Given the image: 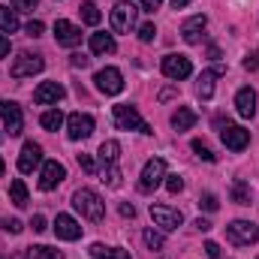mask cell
I'll return each mask as SVG.
<instances>
[{
	"label": "cell",
	"instance_id": "cell-14",
	"mask_svg": "<svg viewBox=\"0 0 259 259\" xmlns=\"http://www.w3.org/2000/svg\"><path fill=\"white\" fill-rule=\"evenodd\" d=\"M64 178H66V169L58 163V160H49V163L42 166V175H39V190L49 193V190H55Z\"/></svg>",
	"mask_w": 259,
	"mask_h": 259
},
{
	"label": "cell",
	"instance_id": "cell-7",
	"mask_svg": "<svg viewBox=\"0 0 259 259\" xmlns=\"http://www.w3.org/2000/svg\"><path fill=\"white\" fill-rule=\"evenodd\" d=\"M94 81H97V91H103L106 97H115V94L124 91V75H121V69H115V66L100 69V72L94 75Z\"/></svg>",
	"mask_w": 259,
	"mask_h": 259
},
{
	"label": "cell",
	"instance_id": "cell-33",
	"mask_svg": "<svg viewBox=\"0 0 259 259\" xmlns=\"http://www.w3.org/2000/svg\"><path fill=\"white\" fill-rule=\"evenodd\" d=\"M145 244H148L151 250H160V247L166 244V238H163L160 232H154V229H148V232H145Z\"/></svg>",
	"mask_w": 259,
	"mask_h": 259
},
{
	"label": "cell",
	"instance_id": "cell-50",
	"mask_svg": "<svg viewBox=\"0 0 259 259\" xmlns=\"http://www.w3.org/2000/svg\"><path fill=\"white\" fill-rule=\"evenodd\" d=\"M3 259H27V250L24 253H9V256H3Z\"/></svg>",
	"mask_w": 259,
	"mask_h": 259
},
{
	"label": "cell",
	"instance_id": "cell-8",
	"mask_svg": "<svg viewBox=\"0 0 259 259\" xmlns=\"http://www.w3.org/2000/svg\"><path fill=\"white\" fill-rule=\"evenodd\" d=\"M193 72V64L187 55H166L163 58V75L172 78V81H181V78H190Z\"/></svg>",
	"mask_w": 259,
	"mask_h": 259
},
{
	"label": "cell",
	"instance_id": "cell-42",
	"mask_svg": "<svg viewBox=\"0 0 259 259\" xmlns=\"http://www.w3.org/2000/svg\"><path fill=\"white\" fill-rule=\"evenodd\" d=\"M27 36H42V21H30L27 24Z\"/></svg>",
	"mask_w": 259,
	"mask_h": 259
},
{
	"label": "cell",
	"instance_id": "cell-24",
	"mask_svg": "<svg viewBox=\"0 0 259 259\" xmlns=\"http://www.w3.org/2000/svg\"><path fill=\"white\" fill-rule=\"evenodd\" d=\"M91 259H130L127 250H118V247H106V244H91Z\"/></svg>",
	"mask_w": 259,
	"mask_h": 259
},
{
	"label": "cell",
	"instance_id": "cell-40",
	"mask_svg": "<svg viewBox=\"0 0 259 259\" xmlns=\"http://www.w3.org/2000/svg\"><path fill=\"white\" fill-rule=\"evenodd\" d=\"M3 229H6V232H12V235H18L24 226H21V220H3Z\"/></svg>",
	"mask_w": 259,
	"mask_h": 259
},
{
	"label": "cell",
	"instance_id": "cell-21",
	"mask_svg": "<svg viewBox=\"0 0 259 259\" xmlns=\"http://www.w3.org/2000/svg\"><path fill=\"white\" fill-rule=\"evenodd\" d=\"M118 157H121V145H118L115 139H109V142L100 145V163H103V169L118 166Z\"/></svg>",
	"mask_w": 259,
	"mask_h": 259
},
{
	"label": "cell",
	"instance_id": "cell-10",
	"mask_svg": "<svg viewBox=\"0 0 259 259\" xmlns=\"http://www.w3.org/2000/svg\"><path fill=\"white\" fill-rule=\"evenodd\" d=\"M220 139H223V145L229 151H244L250 145V133L244 127H238V124H226V127L220 130Z\"/></svg>",
	"mask_w": 259,
	"mask_h": 259
},
{
	"label": "cell",
	"instance_id": "cell-26",
	"mask_svg": "<svg viewBox=\"0 0 259 259\" xmlns=\"http://www.w3.org/2000/svg\"><path fill=\"white\" fill-rule=\"evenodd\" d=\"M0 30L3 33H15L18 30V12L9 6H0Z\"/></svg>",
	"mask_w": 259,
	"mask_h": 259
},
{
	"label": "cell",
	"instance_id": "cell-5",
	"mask_svg": "<svg viewBox=\"0 0 259 259\" xmlns=\"http://www.w3.org/2000/svg\"><path fill=\"white\" fill-rule=\"evenodd\" d=\"M136 6L130 3V0H118L115 3V9H112V30L115 33H130L133 27H136Z\"/></svg>",
	"mask_w": 259,
	"mask_h": 259
},
{
	"label": "cell",
	"instance_id": "cell-28",
	"mask_svg": "<svg viewBox=\"0 0 259 259\" xmlns=\"http://www.w3.org/2000/svg\"><path fill=\"white\" fill-rule=\"evenodd\" d=\"M78 12H81V21H84V24H91V27H94V24H100V18H103V15H100V6H97V3H91V0H84Z\"/></svg>",
	"mask_w": 259,
	"mask_h": 259
},
{
	"label": "cell",
	"instance_id": "cell-51",
	"mask_svg": "<svg viewBox=\"0 0 259 259\" xmlns=\"http://www.w3.org/2000/svg\"><path fill=\"white\" fill-rule=\"evenodd\" d=\"M0 178H3V157H0Z\"/></svg>",
	"mask_w": 259,
	"mask_h": 259
},
{
	"label": "cell",
	"instance_id": "cell-25",
	"mask_svg": "<svg viewBox=\"0 0 259 259\" xmlns=\"http://www.w3.org/2000/svg\"><path fill=\"white\" fill-rule=\"evenodd\" d=\"M9 199H12L15 208H27V187H24L21 178H15V181L9 184Z\"/></svg>",
	"mask_w": 259,
	"mask_h": 259
},
{
	"label": "cell",
	"instance_id": "cell-2",
	"mask_svg": "<svg viewBox=\"0 0 259 259\" xmlns=\"http://www.w3.org/2000/svg\"><path fill=\"white\" fill-rule=\"evenodd\" d=\"M112 115H115V124L118 130H136V133H154V130L145 124V118L136 112V106H130V103H118L115 109H112Z\"/></svg>",
	"mask_w": 259,
	"mask_h": 259
},
{
	"label": "cell",
	"instance_id": "cell-13",
	"mask_svg": "<svg viewBox=\"0 0 259 259\" xmlns=\"http://www.w3.org/2000/svg\"><path fill=\"white\" fill-rule=\"evenodd\" d=\"M151 220H154L157 226H163V229H178V226L184 223L181 211L166 208V205H151Z\"/></svg>",
	"mask_w": 259,
	"mask_h": 259
},
{
	"label": "cell",
	"instance_id": "cell-20",
	"mask_svg": "<svg viewBox=\"0 0 259 259\" xmlns=\"http://www.w3.org/2000/svg\"><path fill=\"white\" fill-rule=\"evenodd\" d=\"M115 49H118V42H115L112 33H94L91 36V52L94 55H112Z\"/></svg>",
	"mask_w": 259,
	"mask_h": 259
},
{
	"label": "cell",
	"instance_id": "cell-37",
	"mask_svg": "<svg viewBox=\"0 0 259 259\" xmlns=\"http://www.w3.org/2000/svg\"><path fill=\"white\" fill-rule=\"evenodd\" d=\"M78 166H81L88 175H94V172H97V163H94V157H91V154H78Z\"/></svg>",
	"mask_w": 259,
	"mask_h": 259
},
{
	"label": "cell",
	"instance_id": "cell-45",
	"mask_svg": "<svg viewBox=\"0 0 259 259\" xmlns=\"http://www.w3.org/2000/svg\"><path fill=\"white\" fill-rule=\"evenodd\" d=\"M121 217H130V220H133V217H136V208L124 202V205H121Z\"/></svg>",
	"mask_w": 259,
	"mask_h": 259
},
{
	"label": "cell",
	"instance_id": "cell-35",
	"mask_svg": "<svg viewBox=\"0 0 259 259\" xmlns=\"http://www.w3.org/2000/svg\"><path fill=\"white\" fill-rule=\"evenodd\" d=\"M166 190H169L172 196L181 193V190H184V181H181L178 175H166Z\"/></svg>",
	"mask_w": 259,
	"mask_h": 259
},
{
	"label": "cell",
	"instance_id": "cell-29",
	"mask_svg": "<svg viewBox=\"0 0 259 259\" xmlns=\"http://www.w3.org/2000/svg\"><path fill=\"white\" fill-rule=\"evenodd\" d=\"M39 124H42V130H49V133L61 130V124H64V115H61V109H49V112L39 118Z\"/></svg>",
	"mask_w": 259,
	"mask_h": 259
},
{
	"label": "cell",
	"instance_id": "cell-36",
	"mask_svg": "<svg viewBox=\"0 0 259 259\" xmlns=\"http://www.w3.org/2000/svg\"><path fill=\"white\" fill-rule=\"evenodd\" d=\"M154 36H157V27L154 24H142L139 27V39L142 42H154Z\"/></svg>",
	"mask_w": 259,
	"mask_h": 259
},
{
	"label": "cell",
	"instance_id": "cell-43",
	"mask_svg": "<svg viewBox=\"0 0 259 259\" xmlns=\"http://www.w3.org/2000/svg\"><path fill=\"white\" fill-rule=\"evenodd\" d=\"M205 253H208L211 259H220V247H217L214 241H208V244H205Z\"/></svg>",
	"mask_w": 259,
	"mask_h": 259
},
{
	"label": "cell",
	"instance_id": "cell-39",
	"mask_svg": "<svg viewBox=\"0 0 259 259\" xmlns=\"http://www.w3.org/2000/svg\"><path fill=\"white\" fill-rule=\"evenodd\" d=\"M30 226H33V232H46V229H49V223H46V217H42V214H33Z\"/></svg>",
	"mask_w": 259,
	"mask_h": 259
},
{
	"label": "cell",
	"instance_id": "cell-41",
	"mask_svg": "<svg viewBox=\"0 0 259 259\" xmlns=\"http://www.w3.org/2000/svg\"><path fill=\"white\" fill-rule=\"evenodd\" d=\"M15 9H24V12H33L36 9V0H12Z\"/></svg>",
	"mask_w": 259,
	"mask_h": 259
},
{
	"label": "cell",
	"instance_id": "cell-17",
	"mask_svg": "<svg viewBox=\"0 0 259 259\" xmlns=\"http://www.w3.org/2000/svg\"><path fill=\"white\" fill-rule=\"evenodd\" d=\"M55 235L64 238V241H75V238H81V226H78L75 217H69V214H58V220H55Z\"/></svg>",
	"mask_w": 259,
	"mask_h": 259
},
{
	"label": "cell",
	"instance_id": "cell-9",
	"mask_svg": "<svg viewBox=\"0 0 259 259\" xmlns=\"http://www.w3.org/2000/svg\"><path fill=\"white\" fill-rule=\"evenodd\" d=\"M0 121L3 127L9 130V136H18L24 127V115H21V106L12 103V100H0Z\"/></svg>",
	"mask_w": 259,
	"mask_h": 259
},
{
	"label": "cell",
	"instance_id": "cell-31",
	"mask_svg": "<svg viewBox=\"0 0 259 259\" xmlns=\"http://www.w3.org/2000/svg\"><path fill=\"white\" fill-rule=\"evenodd\" d=\"M103 181H106L109 187H121V169H118V166L103 169Z\"/></svg>",
	"mask_w": 259,
	"mask_h": 259
},
{
	"label": "cell",
	"instance_id": "cell-23",
	"mask_svg": "<svg viewBox=\"0 0 259 259\" xmlns=\"http://www.w3.org/2000/svg\"><path fill=\"white\" fill-rule=\"evenodd\" d=\"M220 72H223V69L214 66V69H205V72L199 75V97H202V100H211V94H214V78H217Z\"/></svg>",
	"mask_w": 259,
	"mask_h": 259
},
{
	"label": "cell",
	"instance_id": "cell-38",
	"mask_svg": "<svg viewBox=\"0 0 259 259\" xmlns=\"http://www.w3.org/2000/svg\"><path fill=\"white\" fill-rule=\"evenodd\" d=\"M244 69H250V72H256V69H259V49L253 52V55H247V58H244Z\"/></svg>",
	"mask_w": 259,
	"mask_h": 259
},
{
	"label": "cell",
	"instance_id": "cell-1",
	"mask_svg": "<svg viewBox=\"0 0 259 259\" xmlns=\"http://www.w3.org/2000/svg\"><path fill=\"white\" fill-rule=\"evenodd\" d=\"M72 205H75V211H78L81 217H88V220H94V223H100L103 214H106V205H103L100 193L91 190V187L75 190V193H72Z\"/></svg>",
	"mask_w": 259,
	"mask_h": 259
},
{
	"label": "cell",
	"instance_id": "cell-44",
	"mask_svg": "<svg viewBox=\"0 0 259 259\" xmlns=\"http://www.w3.org/2000/svg\"><path fill=\"white\" fill-rule=\"evenodd\" d=\"M6 55H9V36L0 33V58H6Z\"/></svg>",
	"mask_w": 259,
	"mask_h": 259
},
{
	"label": "cell",
	"instance_id": "cell-34",
	"mask_svg": "<svg viewBox=\"0 0 259 259\" xmlns=\"http://www.w3.org/2000/svg\"><path fill=\"white\" fill-rule=\"evenodd\" d=\"M199 208H202V211H217L220 202H217V196L214 193H202L199 196Z\"/></svg>",
	"mask_w": 259,
	"mask_h": 259
},
{
	"label": "cell",
	"instance_id": "cell-47",
	"mask_svg": "<svg viewBox=\"0 0 259 259\" xmlns=\"http://www.w3.org/2000/svg\"><path fill=\"white\" fill-rule=\"evenodd\" d=\"M139 3H142L145 9H151V12H154V9H160V3H163V0H139Z\"/></svg>",
	"mask_w": 259,
	"mask_h": 259
},
{
	"label": "cell",
	"instance_id": "cell-22",
	"mask_svg": "<svg viewBox=\"0 0 259 259\" xmlns=\"http://www.w3.org/2000/svg\"><path fill=\"white\" fill-rule=\"evenodd\" d=\"M196 124V112L190 106H178V112L172 115V127L178 130V133H184V130H190Z\"/></svg>",
	"mask_w": 259,
	"mask_h": 259
},
{
	"label": "cell",
	"instance_id": "cell-4",
	"mask_svg": "<svg viewBox=\"0 0 259 259\" xmlns=\"http://www.w3.org/2000/svg\"><path fill=\"white\" fill-rule=\"evenodd\" d=\"M226 235H229L232 244L250 247V244H256L259 241V226L256 223H250V220H232V223L226 226Z\"/></svg>",
	"mask_w": 259,
	"mask_h": 259
},
{
	"label": "cell",
	"instance_id": "cell-11",
	"mask_svg": "<svg viewBox=\"0 0 259 259\" xmlns=\"http://www.w3.org/2000/svg\"><path fill=\"white\" fill-rule=\"evenodd\" d=\"M64 97H66V88H64V84H58V81H42V84L33 91V103H39V106L61 103Z\"/></svg>",
	"mask_w": 259,
	"mask_h": 259
},
{
	"label": "cell",
	"instance_id": "cell-19",
	"mask_svg": "<svg viewBox=\"0 0 259 259\" xmlns=\"http://www.w3.org/2000/svg\"><path fill=\"white\" fill-rule=\"evenodd\" d=\"M205 24H208V18H205V15H193L190 21H184V27H181V36H184V42L196 46V42L202 39V30H205Z\"/></svg>",
	"mask_w": 259,
	"mask_h": 259
},
{
	"label": "cell",
	"instance_id": "cell-12",
	"mask_svg": "<svg viewBox=\"0 0 259 259\" xmlns=\"http://www.w3.org/2000/svg\"><path fill=\"white\" fill-rule=\"evenodd\" d=\"M66 133H69V139H88L91 133H94V118L91 115H81V112H72L69 118H66Z\"/></svg>",
	"mask_w": 259,
	"mask_h": 259
},
{
	"label": "cell",
	"instance_id": "cell-3",
	"mask_svg": "<svg viewBox=\"0 0 259 259\" xmlns=\"http://www.w3.org/2000/svg\"><path fill=\"white\" fill-rule=\"evenodd\" d=\"M163 178H166V160L163 157H154V160L145 163V169L139 175V190L142 193H154L163 184Z\"/></svg>",
	"mask_w": 259,
	"mask_h": 259
},
{
	"label": "cell",
	"instance_id": "cell-49",
	"mask_svg": "<svg viewBox=\"0 0 259 259\" xmlns=\"http://www.w3.org/2000/svg\"><path fill=\"white\" fill-rule=\"evenodd\" d=\"M187 3H190V0H172V6H175V9H184Z\"/></svg>",
	"mask_w": 259,
	"mask_h": 259
},
{
	"label": "cell",
	"instance_id": "cell-48",
	"mask_svg": "<svg viewBox=\"0 0 259 259\" xmlns=\"http://www.w3.org/2000/svg\"><path fill=\"white\" fill-rule=\"evenodd\" d=\"M196 229H202V232H208V229H211V223H208V220H202V217H199V220H196Z\"/></svg>",
	"mask_w": 259,
	"mask_h": 259
},
{
	"label": "cell",
	"instance_id": "cell-46",
	"mask_svg": "<svg viewBox=\"0 0 259 259\" xmlns=\"http://www.w3.org/2000/svg\"><path fill=\"white\" fill-rule=\"evenodd\" d=\"M91 64V58H84V55H72V66H88Z\"/></svg>",
	"mask_w": 259,
	"mask_h": 259
},
{
	"label": "cell",
	"instance_id": "cell-6",
	"mask_svg": "<svg viewBox=\"0 0 259 259\" xmlns=\"http://www.w3.org/2000/svg\"><path fill=\"white\" fill-rule=\"evenodd\" d=\"M42 66H46V61H42L39 55L21 52V55L12 61V66H9V75H12V78H27V75H36V72H42Z\"/></svg>",
	"mask_w": 259,
	"mask_h": 259
},
{
	"label": "cell",
	"instance_id": "cell-15",
	"mask_svg": "<svg viewBox=\"0 0 259 259\" xmlns=\"http://www.w3.org/2000/svg\"><path fill=\"white\" fill-rule=\"evenodd\" d=\"M55 39H58V46H66V49H72V46H78L81 42V30L72 24V21H55Z\"/></svg>",
	"mask_w": 259,
	"mask_h": 259
},
{
	"label": "cell",
	"instance_id": "cell-16",
	"mask_svg": "<svg viewBox=\"0 0 259 259\" xmlns=\"http://www.w3.org/2000/svg\"><path fill=\"white\" fill-rule=\"evenodd\" d=\"M39 163H42V148L36 142H24V148L18 154V169L21 172H33Z\"/></svg>",
	"mask_w": 259,
	"mask_h": 259
},
{
	"label": "cell",
	"instance_id": "cell-27",
	"mask_svg": "<svg viewBox=\"0 0 259 259\" xmlns=\"http://www.w3.org/2000/svg\"><path fill=\"white\" fill-rule=\"evenodd\" d=\"M232 202L235 205H250V184L247 181H232Z\"/></svg>",
	"mask_w": 259,
	"mask_h": 259
},
{
	"label": "cell",
	"instance_id": "cell-30",
	"mask_svg": "<svg viewBox=\"0 0 259 259\" xmlns=\"http://www.w3.org/2000/svg\"><path fill=\"white\" fill-rule=\"evenodd\" d=\"M27 259H64V253H61V250H55V247L36 244V247H27Z\"/></svg>",
	"mask_w": 259,
	"mask_h": 259
},
{
	"label": "cell",
	"instance_id": "cell-18",
	"mask_svg": "<svg viewBox=\"0 0 259 259\" xmlns=\"http://www.w3.org/2000/svg\"><path fill=\"white\" fill-rule=\"evenodd\" d=\"M235 112L241 118H253L256 115V91L253 88H241L235 94Z\"/></svg>",
	"mask_w": 259,
	"mask_h": 259
},
{
	"label": "cell",
	"instance_id": "cell-32",
	"mask_svg": "<svg viewBox=\"0 0 259 259\" xmlns=\"http://www.w3.org/2000/svg\"><path fill=\"white\" fill-rule=\"evenodd\" d=\"M193 151H196V157H202L205 163H214V154H211V148L202 139H193Z\"/></svg>",
	"mask_w": 259,
	"mask_h": 259
}]
</instances>
